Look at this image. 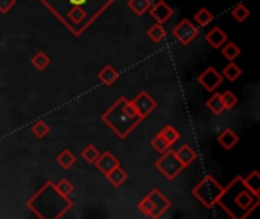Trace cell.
I'll use <instances>...</instances> for the list:
<instances>
[{"label": "cell", "instance_id": "obj_1", "mask_svg": "<svg viewBox=\"0 0 260 219\" xmlns=\"http://www.w3.org/2000/svg\"><path fill=\"white\" fill-rule=\"evenodd\" d=\"M75 37L85 30L117 0H38Z\"/></svg>", "mask_w": 260, "mask_h": 219}, {"label": "cell", "instance_id": "obj_2", "mask_svg": "<svg viewBox=\"0 0 260 219\" xmlns=\"http://www.w3.org/2000/svg\"><path fill=\"white\" fill-rule=\"evenodd\" d=\"M216 206H219L232 219H247L260 206V198L254 197L242 184V177L238 175L225 186Z\"/></svg>", "mask_w": 260, "mask_h": 219}, {"label": "cell", "instance_id": "obj_3", "mask_svg": "<svg viewBox=\"0 0 260 219\" xmlns=\"http://www.w3.org/2000/svg\"><path fill=\"white\" fill-rule=\"evenodd\" d=\"M26 206L38 218L59 219L73 207V201L70 200V197L61 195L55 183L47 181L34 194L30 200H27Z\"/></svg>", "mask_w": 260, "mask_h": 219}, {"label": "cell", "instance_id": "obj_4", "mask_svg": "<svg viewBox=\"0 0 260 219\" xmlns=\"http://www.w3.org/2000/svg\"><path fill=\"white\" fill-rule=\"evenodd\" d=\"M101 119L119 139H126L142 122L140 116L134 111L125 96L117 98L114 104H111L110 108L101 116Z\"/></svg>", "mask_w": 260, "mask_h": 219}, {"label": "cell", "instance_id": "obj_5", "mask_svg": "<svg viewBox=\"0 0 260 219\" xmlns=\"http://www.w3.org/2000/svg\"><path fill=\"white\" fill-rule=\"evenodd\" d=\"M225 187L219 184V181L216 178H213L212 175H206L193 189H192V195L200 201V204H203L206 209H213L216 206V201L222 197Z\"/></svg>", "mask_w": 260, "mask_h": 219}, {"label": "cell", "instance_id": "obj_6", "mask_svg": "<svg viewBox=\"0 0 260 219\" xmlns=\"http://www.w3.org/2000/svg\"><path fill=\"white\" fill-rule=\"evenodd\" d=\"M155 169L163 175L166 177L169 181L175 180L178 177V174L184 169L183 163L178 160L175 151H172L171 148L168 151H165L161 154V157L155 162Z\"/></svg>", "mask_w": 260, "mask_h": 219}, {"label": "cell", "instance_id": "obj_7", "mask_svg": "<svg viewBox=\"0 0 260 219\" xmlns=\"http://www.w3.org/2000/svg\"><path fill=\"white\" fill-rule=\"evenodd\" d=\"M129 104H131V107L134 108V111L140 116V119L143 120V119H146L152 111H155L157 110V107H158V102H157V99H154L148 91H140L134 99H131L129 101Z\"/></svg>", "mask_w": 260, "mask_h": 219}, {"label": "cell", "instance_id": "obj_8", "mask_svg": "<svg viewBox=\"0 0 260 219\" xmlns=\"http://www.w3.org/2000/svg\"><path fill=\"white\" fill-rule=\"evenodd\" d=\"M172 35H174L183 46H189V44L200 35V29H198L189 18H181V20L178 21V24L174 26Z\"/></svg>", "mask_w": 260, "mask_h": 219}, {"label": "cell", "instance_id": "obj_9", "mask_svg": "<svg viewBox=\"0 0 260 219\" xmlns=\"http://www.w3.org/2000/svg\"><path fill=\"white\" fill-rule=\"evenodd\" d=\"M224 81V76L215 69V67H207L200 76H198V82L201 87H204L206 91L212 93L215 91Z\"/></svg>", "mask_w": 260, "mask_h": 219}, {"label": "cell", "instance_id": "obj_10", "mask_svg": "<svg viewBox=\"0 0 260 219\" xmlns=\"http://www.w3.org/2000/svg\"><path fill=\"white\" fill-rule=\"evenodd\" d=\"M148 197H149V200H151V203H152V206H154V215H152V219L161 218V216L171 209V206H172L171 200H169L163 192H160L158 189H152V191L148 194Z\"/></svg>", "mask_w": 260, "mask_h": 219}, {"label": "cell", "instance_id": "obj_11", "mask_svg": "<svg viewBox=\"0 0 260 219\" xmlns=\"http://www.w3.org/2000/svg\"><path fill=\"white\" fill-rule=\"evenodd\" d=\"M148 11H149V15L157 23H161V24H165L166 21H169L171 17L174 15V9L165 0H158L155 5H151V8Z\"/></svg>", "mask_w": 260, "mask_h": 219}, {"label": "cell", "instance_id": "obj_12", "mask_svg": "<svg viewBox=\"0 0 260 219\" xmlns=\"http://www.w3.org/2000/svg\"><path fill=\"white\" fill-rule=\"evenodd\" d=\"M93 165L96 166V169H98L99 172H102V175H107L110 171H113L116 166H119L120 162L113 155L111 151H105L104 154H99V157L94 160Z\"/></svg>", "mask_w": 260, "mask_h": 219}, {"label": "cell", "instance_id": "obj_13", "mask_svg": "<svg viewBox=\"0 0 260 219\" xmlns=\"http://www.w3.org/2000/svg\"><path fill=\"white\" fill-rule=\"evenodd\" d=\"M227 40H229V35H227L219 26H215L212 30H209V32L206 34V41H207V44H210L213 49H221Z\"/></svg>", "mask_w": 260, "mask_h": 219}, {"label": "cell", "instance_id": "obj_14", "mask_svg": "<svg viewBox=\"0 0 260 219\" xmlns=\"http://www.w3.org/2000/svg\"><path fill=\"white\" fill-rule=\"evenodd\" d=\"M218 143L225 149V151H232L239 142H241V137L233 131V130H230V128H227V130H224L219 136H218Z\"/></svg>", "mask_w": 260, "mask_h": 219}, {"label": "cell", "instance_id": "obj_15", "mask_svg": "<svg viewBox=\"0 0 260 219\" xmlns=\"http://www.w3.org/2000/svg\"><path fill=\"white\" fill-rule=\"evenodd\" d=\"M175 154H177L178 160L183 163L184 168L190 166L197 160V157H198V152L192 146H189V145H183L178 151H175Z\"/></svg>", "mask_w": 260, "mask_h": 219}, {"label": "cell", "instance_id": "obj_16", "mask_svg": "<svg viewBox=\"0 0 260 219\" xmlns=\"http://www.w3.org/2000/svg\"><path fill=\"white\" fill-rule=\"evenodd\" d=\"M119 72L111 66V64H107L99 73H98V78L101 79V82L104 84V85H107V87H110V85H113L117 79H119Z\"/></svg>", "mask_w": 260, "mask_h": 219}, {"label": "cell", "instance_id": "obj_17", "mask_svg": "<svg viewBox=\"0 0 260 219\" xmlns=\"http://www.w3.org/2000/svg\"><path fill=\"white\" fill-rule=\"evenodd\" d=\"M105 178L110 181L111 186H114V187L117 189V187H120V186L128 180V174H126V171H123V169L120 168V165H119V166H116L113 171H110V172L105 175Z\"/></svg>", "mask_w": 260, "mask_h": 219}, {"label": "cell", "instance_id": "obj_18", "mask_svg": "<svg viewBox=\"0 0 260 219\" xmlns=\"http://www.w3.org/2000/svg\"><path fill=\"white\" fill-rule=\"evenodd\" d=\"M242 184L254 195L260 198V174L257 171H253L248 177H242Z\"/></svg>", "mask_w": 260, "mask_h": 219}, {"label": "cell", "instance_id": "obj_19", "mask_svg": "<svg viewBox=\"0 0 260 219\" xmlns=\"http://www.w3.org/2000/svg\"><path fill=\"white\" fill-rule=\"evenodd\" d=\"M206 107L215 114V116H219L225 111V107H224V102H222V96L221 93H213L210 99L206 101Z\"/></svg>", "mask_w": 260, "mask_h": 219}, {"label": "cell", "instance_id": "obj_20", "mask_svg": "<svg viewBox=\"0 0 260 219\" xmlns=\"http://www.w3.org/2000/svg\"><path fill=\"white\" fill-rule=\"evenodd\" d=\"M55 160H56V163H58L62 169H66V171H69V169L76 163V157H75V154H73L70 149H62V151L55 157Z\"/></svg>", "mask_w": 260, "mask_h": 219}, {"label": "cell", "instance_id": "obj_21", "mask_svg": "<svg viewBox=\"0 0 260 219\" xmlns=\"http://www.w3.org/2000/svg\"><path fill=\"white\" fill-rule=\"evenodd\" d=\"M30 62H32V66H34L37 70L43 72V70H46V69L49 67V64H50V58L47 56V53H46V52L38 50V52H37V53H34V56L30 58Z\"/></svg>", "mask_w": 260, "mask_h": 219}, {"label": "cell", "instance_id": "obj_22", "mask_svg": "<svg viewBox=\"0 0 260 219\" xmlns=\"http://www.w3.org/2000/svg\"><path fill=\"white\" fill-rule=\"evenodd\" d=\"M146 35L151 38V41H154V43H161V41L166 38V29H165V26H163L161 23H155V24H152V26L148 29Z\"/></svg>", "mask_w": 260, "mask_h": 219}, {"label": "cell", "instance_id": "obj_23", "mask_svg": "<svg viewBox=\"0 0 260 219\" xmlns=\"http://www.w3.org/2000/svg\"><path fill=\"white\" fill-rule=\"evenodd\" d=\"M128 8L136 14V15H143L145 12H148V9L151 8V0H128Z\"/></svg>", "mask_w": 260, "mask_h": 219}, {"label": "cell", "instance_id": "obj_24", "mask_svg": "<svg viewBox=\"0 0 260 219\" xmlns=\"http://www.w3.org/2000/svg\"><path fill=\"white\" fill-rule=\"evenodd\" d=\"M241 75H242V69L239 66H236L233 61H230L229 66H225L224 70H222V76L227 78L230 82H235L236 79H239Z\"/></svg>", "mask_w": 260, "mask_h": 219}, {"label": "cell", "instance_id": "obj_25", "mask_svg": "<svg viewBox=\"0 0 260 219\" xmlns=\"http://www.w3.org/2000/svg\"><path fill=\"white\" fill-rule=\"evenodd\" d=\"M30 133H32L37 139L43 140V139L50 133V127H49L44 120H37V122L30 127Z\"/></svg>", "mask_w": 260, "mask_h": 219}, {"label": "cell", "instance_id": "obj_26", "mask_svg": "<svg viewBox=\"0 0 260 219\" xmlns=\"http://www.w3.org/2000/svg\"><path fill=\"white\" fill-rule=\"evenodd\" d=\"M215 15L207 9V8H201L195 15H193V20L198 23V26H207L213 21Z\"/></svg>", "mask_w": 260, "mask_h": 219}, {"label": "cell", "instance_id": "obj_27", "mask_svg": "<svg viewBox=\"0 0 260 219\" xmlns=\"http://www.w3.org/2000/svg\"><path fill=\"white\" fill-rule=\"evenodd\" d=\"M232 17L239 21V23H244L248 17H250V9L244 5V3H238L233 9H232Z\"/></svg>", "mask_w": 260, "mask_h": 219}, {"label": "cell", "instance_id": "obj_28", "mask_svg": "<svg viewBox=\"0 0 260 219\" xmlns=\"http://www.w3.org/2000/svg\"><path fill=\"white\" fill-rule=\"evenodd\" d=\"M222 55H224V58H227L229 61H235L241 53H242V50H241V47L239 46H236L235 43H227L224 47H222Z\"/></svg>", "mask_w": 260, "mask_h": 219}, {"label": "cell", "instance_id": "obj_29", "mask_svg": "<svg viewBox=\"0 0 260 219\" xmlns=\"http://www.w3.org/2000/svg\"><path fill=\"white\" fill-rule=\"evenodd\" d=\"M160 133L163 134V137L168 140V143H169L171 146H172V145H175V142H178V140H180V137H181L180 131H178V130H175L172 125H166Z\"/></svg>", "mask_w": 260, "mask_h": 219}, {"label": "cell", "instance_id": "obj_30", "mask_svg": "<svg viewBox=\"0 0 260 219\" xmlns=\"http://www.w3.org/2000/svg\"><path fill=\"white\" fill-rule=\"evenodd\" d=\"M151 145H152V148H154L157 152H160V154H163L165 151H168V149L171 148V145L168 143V140L163 137L161 133H158V134L151 140Z\"/></svg>", "mask_w": 260, "mask_h": 219}, {"label": "cell", "instance_id": "obj_31", "mask_svg": "<svg viewBox=\"0 0 260 219\" xmlns=\"http://www.w3.org/2000/svg\"><path fill=\"white\" fill-rule=\"evenodd\" d=\"M99 151H98V148L96 146H93V145H88V146H85L84 149H82V152H81V157L87 162V163H90V165H93L94 163V160L99 157Z\"/></svg>", "mask_w": 260, "mask_h": 219}, {"label": "cell", "instance_id": "obj_32", "mask_svg": "<svg viewBox=\"0 0 260 219\" xmlns=\"http://www.w3.org/2000/svg\"><path fill=\"white\" fill-rule=\"evenodd\" d=\"M55 186H56L58 192H59L61 195H64V197H70V195H72V192L75 191V186H73L67 178L59 180Z\"/></svg>", "mask_w": 260, "mask_h": 219}, {"label": "cell", "instance_id": "obj_33", "mask_svg": "<svg viewBox=\"0 0 260 219\" xmlns=\"http://www.w3.org/2000/svg\"><path fill=\"white\" fill-rule=\"evenodd\" d=\"M139 210H140L145 216L152 218V215H154V206H152V203H151V200H149L148 195L143 197V198L140 200V203H139Z\"/></svg>", "mask_w": 260, "mask_h": 219}, {"label": "cell", "instance_id": "obj_34", "mask_svg": "<svg viewBox=\"0 0 260 219\" xmlns=\"http://www.w3.org/2000/svg\"><path fill=\"white\" fill-rule=\"evenodd\" d=\"M221 96H222V102H224L225 110H232V108L239 102L238 96H236L233 91H230V90H227V91L221 93Z\"/></svg>", "mask_w": 260, "mask_h": 219}, {"label": "cell", "instance_id": "obj_35", "mask_svg": "<svg viewBox=\"0 0 260 219\" xmlns=\"http://www.w3.org/2000/svg\"><path fill=\"white\" fill-rule=\"evenodd\" d=\"M17 0H0V14H8L14 6Z\"/></svg>", "mask_w": 260, "mask_h": 219}]
</instances>
